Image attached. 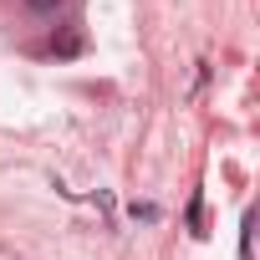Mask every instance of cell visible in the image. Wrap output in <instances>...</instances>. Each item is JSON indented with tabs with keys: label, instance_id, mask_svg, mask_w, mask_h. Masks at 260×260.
<instances>
[{
	"label": "cell",
	"instance_id": "6da1fadb",
	"mask_svg": "<svg viewBox=\"0 0 260 260\" xmlns=\"http://www.w3.org/2000/svg\"><path fill=\"white\" fill-rule=\"evenodd\" d=\"M51 51L56 56H77L82 51V36H61V41H51Z\"/></svg>",
	"mask_w": 260,
	"mask_h": 260
},
{
	"label": "cell",
	"instance_id": "7a4b0ae2",
	"mask_svg": "<svg viewBox=\"0 0 260 260\" xmlns=\"http://www.w3.org/2000/svg\"><path fill=\"white\" fill-rule=\"evenodd\" d=\"M26 11H31V16H56L61 0H26Z\"/></svg>",
	"mask_w": 260,
	"mask_h": 260
},
{
	"label": "cell",
	"instance_id": "3957f363",
	"mask_svg": "<svg viewBox=\"0 0 260 260\" xmlns=\"http://www.w3.org/2000/svg\"><path fill=\"white\" fill-rule=\"evenodd\" d=\"M133 219H158V204H133Z\"/></svg>",
	"mask_w": 260,
	"mask_h": 260
}]
</instances>
